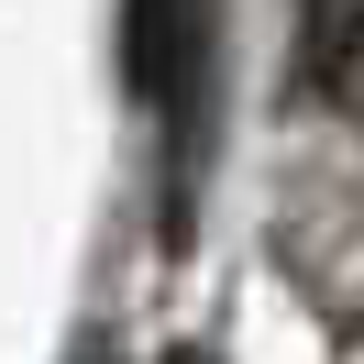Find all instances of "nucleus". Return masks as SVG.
<instances>
[{"label":"nucleus","instance_id":"obj_1","mask_svg":"<svg viewBox=\"0 0 364 364\" xmlns=\"http://www.w3.org/2000/svg\"><path fill=\"white\" fill-rule=\"evenodd\" d=\"M122 67H133L144 111H166L188 133V111H199V67H210V0H133L122 11Z\"/></svg>","mask_w":364,"mask_h":364},{"label":"nucleus","instance_id":"obj_2","mask_svg":"<svg viewBox=\"0 0 364 364\" xmlns=\"http://www.w3.org/2000/svg\"><path fill=\"white\" fill-rule=\"evenodd\" d=\"M298 67H309L320 100H342V111L364 122V0H309V45H298Z\"/></svg>","mask_w":364,"mask_h":364},{"label":"nucleus","instance_id":"obj_3","mask_svg":"<svg viewBox=\"0 0 364 364\" xmlns=\"http://www.w3.org/2000/svg\"><path fill=\"white\" fill-rule=\"evenodd\" d=\"M166 364H221V353H199V342H177V353H166Z\"/></svg>","mask_w":364,"mask_h":364}]
</instances>
